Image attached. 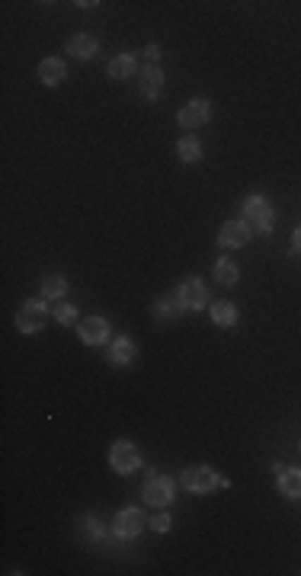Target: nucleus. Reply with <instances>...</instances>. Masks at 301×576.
<instances>
[{
  "label": "nucleus",
  "instance_id": "obj_1",
  "mask_svg": "<svg viewBox=\"0 0 301 576\" xmlns=\"http://www.w3.org/2000/svg\"><path fill=\"white\" fill-rule=\"evenodd\" d=\"M244 215H247V221H250V231H259V234L273 231V224H276V212L263 195H250V199H244Z\"/></svg>",
  "mask_w": 301,
  "mask_h": 576
},
{
  "label": "nucleus",
  "instance_id": "obj_2",
  "mask_svg": "<svg viewBox=\"0 0 301 576\" xmlns=\"http://www.w3.org/2000/svg\"><path fill=\"white\" fill-rule=\"evenodd\" d=\"M183 486L192 493H211L215 486H228V480L218 477L211 467L199 465V467H186V471H183Z\"/></svg>",
  "mask_w": 301,
  "mask_h": 576
},
{
  "label": "nucleus",
  "instance_id": "obj_3",
  "mask_svg": "<svg viewBox=\"0 0 301 576\" xmlns=\"http://www.w3.org/2000/svg\"><path fill=\"white\" fill-rule=\"evenodd\" d=\"M45 320H49V307L42 301H26L23 311L16 314V326H20L23 333H39L45 326Z\"/></svg>",
  "mask_w": 301,
  "mask_h": 576
},
{
  "label": "nucleus",
  "instance_id": "obj_4",
  "mask_svg": "<svg viewBox=\"0 0 301 576\" xmlns=\"http://www.w3.org/2000/svg\"><path fill=\"white\" fill-rule=\"evenodd\" d=\"M145 500L151 503V506H167V503L173 500V480L164 477V474H147Z\"/></svg>",
  "mask_w": 301,
  "mask_h": 576
},
{
  "label": "nucleus",
  "instance_id": "obj_5",
  "mask_svg": "<svg viewBox=\"0 0 301 576\" xmlns=\"http://www.w3.org/2000/svg\"><path fill=\"white\" fill-rule=\"evenodd\" d=\"M109 461L119 474H132L135 467L141 465V455H138V448H135L132 442H116L112 445V451H109Z\"/></svg>",
  "mask_w": 301,
  "mask_h": 576
},
{
  "label": "nucleus",
  "instance_id": "obj_6",
  "mask_svg": "<svg viewBox=\"0 0 301 576\" xmlns=\"http://www.w3.org/2000/svg\"><path fill=\"white\" fill-rule=\"evenodd\" d=\"M176 301H180L183 307H190V311H199V307H205V301H209V292H205V285L199 282V278H186V282L180 285V292H176Z\"/></svg>",
  "mask_w": 301,
  "mask_h": 576
},
{
  "label": "nucleus",
  "instance_id": "obj_7",
  "mask_svg": "<svg viewBox=\"0 0 301 576\" xmlns=\"http://www.w3.org/2000/svg\"><path fill=\"white\" fill-rule=\"evenodd\" d=\"M112 528H116V534L119 538H135V534L145 528V515H141V509H122L119 515H116V522H112Z\"/></svg>",
  "mask_w": 301,
  "mask_h": 576
},
{
  "label": "nucleus",
  "instance_id": "obj_8",
  "mask_svg": "<svg viewBox=\"0 0 301 576\" xmlns=\"http://www.w3.org/2000/svg\"><path fill=\"white\" fill-rule=\"evenodd\" d=\"M209 112H211L209 99H192V103H186L180 109V125L183 128H199L202 122H209Z\"/></svg>",
  "mask_w": 301,
  "mask_h": 576
},
{
  "label": "nucleus",
  "instance_id": "obj_9",
  "mask_svg": "<svg viewBox=\"0 0 301 576\" xmlns=\"http://www.w3.org/2000/svg\"><path fill=\"white\" fill-rule=\"evenodd\" d=\"M247 240H250V228H247L244 221H228L221 231H218V243H221V247H234V250H238V247H244Z\"/></svg>",
  "mask_w": 301,
  "mask_h": 576
},
{
  "label": "nucleus",
  "instance_id": "obj_10",
  "mask_svg": "<svg viewBox=\"0 0 301 576\" xmlns=\"http://www.w3.org/2000/svg\"><path fill=\"white\" fill-rule=\"evenodd\" d=\"M106 336H109V324L99 317H90L80 324V340L87 343V346H99V343H106Z\"/></svg>",
  "mask_w": 301,
  "mask_h": 576
},
{
  "label": "nucleus",
  "instance_id": "obj_11",
  "mask_svg": "<svg viewBox=\"0 0 301 576\" xmlns=\"http://www.w3.org/2000/svg\"><path fill=\"white\" fill-rule=\"evenodd\" d=\"M99 49V42L93 39V35H74V39H68V55L70 58H80V61H87V58H93Z\"/></svg>",
  "mask_w": 301,
  "mask_h": 576
},
{
  "label": "nucleus",
  "instance_id": "obj_12",
  "mask_svg": "<svg viewBox=\"0 0 301 576\" xmlns=\"http://www.w3.org/2000/svg\"><path fill=\"white\" fill-rule=\"evenodd\" d=\"M164 90V71L161 68H145V74H141V93H145L147 99H157Z\"/></svg>",
  "mask_w": 301,
  "mask_h": 576
},
{
  "label": "nucleus",
  "instance_id": "obj_13",
  "mask_svg": "<svg viewBox=\"0 0 301 576\" xmlns=\"http://www.w3.org/2000/svg\"><path fill=\"white\" fill-rule=\"evenodd\" d=\"M64 61L61 58H45L42 64H39V77H42V84L45 87H58L64 80Z\"/></svg>",
  "mask_w": 301,
  "mask_h": 576
},
{
  "label": "nucleus",
  "instance_id": "obj_14",
  "mask_svg": "<svg viewBox=\"0 0 301 576\" xmlns=\"http://www.w3.org/2000/svg\"><path fill=\"white\" fill-rule=\"evenodd\" d=\"M276 467H279V490L285 496H301V471H285L282 465Z\"/></svg>",
  "mask_w": 301,
  "mask_h": 576
},
{
  "label": "nucleus",
  "instance_id": "obj_15",
  "mask_svg": "<svg viewBox=\"0 0 301 576\" xmlns=\"http://www.w3.org/2000/svg\"><path fill=\"white\" fill-rule=\"evenodd\" d=\"M132 71H135V55H128V51H122V55H116L109 61V77H116V80H125Z\"/></svg>",
  "mask_w": 301,
  "mask_h": 576
},
{
  "label": "nucleus",
  "instance_id": "obj_16",
  "mask_svg": "<svg viewBox=\"0 0 301 576\" xmlns=\"http://www.w3.org/2000/svg\"><path fill=\"white\" fill-rule=\"evenodd\" d=\"M109 359L116 362V365H128V362L135 359V343L125 340V336H122V340H116V343H112V349H109Z\"/></svg>",
  "mask_w": 301,
  "mask_h": 576
},
{
  "label": "nucleus",
  "instance_id": "obj_17",
  "mask_svg": "<svg viewBox=\"0 0 301 576\" xmlns=\"http://www.w3.org/2000/svg\"><path fill=\"white\" fill-rule=\"evenodd\" d=\"M211 320L218 326H231L238 320V307L228 305V301H218V305H211Z\"/></svg>",
  "mask_w": 301,
  "mask_h": 576
},
{
  "label": "nucleus",
  "instance_id": "obj_18",
  "mask_svg": "<svg viewBox=\"0 0 301 576\" xmlns=\"http://www.w3.org/2000/svg\"><path fill=\"white\" fill-rule=\"evenodd\" d=\"M64 288H68V278H64V276H58V272H51V276H45V282H42V292H45V298H61V295H64Z\"/></svg>",
  "mask_w": 301,
  "mask_h": 576
},
{
  "label": "nucleus",
  "instance_id": "obj_19",
  "mask_svg": "<svg viewBox=\"0 0 301 576\" xmlns=\"http://www.w3.org/2000/svg\"><path fill=\"white\" fill-rule=\"evenodd\" d=\"M215 278L221 285H234V282H238V266H234V259H218V263H215Z\"/></svg>",
  "mask_w": 301,
  "mask_h": 576
},
{
  "label": "nucleus",
  "instance_id": "obj_20",
  "mask_svg": "<svg viewBox=\"0 0 301 576\" xmlns=\"http://www.w3.org/2000/svg\"><path fill=\"white\" fill-rule=\"evenodd\" d=\"M176 151H180V160H186V164H196V160L202 157V147H199L196 138H183Z\"/></svg>",
  "mask_w": 301,
  "mask_h": 576
},
{
  "label": "nucleus",
  "instance_id": "obj_21",
  "mask_svg": "<svg viewBox=\"0 0 301 576\" xmlns=\"http://www.w3.org/2000/svg\"><path fill=\"white\" fill-rule=\"evenodd\" d=\"M180 301H170V298H164V301H157V305H154V314H157V317H161V320H170V317H176V311H180Z\"/></svg>",
  "mask_w": 301,
  "mask_h": 576
},
{
  "label": "nucleus",
  "instance_id": "obj_22",
  "mask_svg": "<svg viewBox=\"0 0 301 576\" xmlns=\"http://www.w3.org/2000/svg\"><path fill=\"white\" fill-rule=\"evenodd\" d=\"M55 317H58V324L68 326V324H74V320H78V307H74V305H58L55 307Z\"/></svg>",
  "mask_w": 301,
  "mask_h": 576
},
{
  "label": "nucleus",
  "instance_id": "obj_23",
  "mask_svg": "<svg viewBox=\"0 0 301 576\" xmlns=\"http://www.w3.org/2000/svg\"><path fill=\"white\" fill-rule=\"evenodd\" d=\"M151 528H154V532H167V528H170V515H154V519H151Z\"/></svg>",
  "mask_w": 301,
  "mask_h": 576
},
{
  "label": "nucleus",
  "instance_id": "obj_24",
  "mask_svg": "<svg viewBox=\"0 0 301 576\" xmlns=\"http://www.w3.org/2000/svg\"><path fill=\"white\" fill-rule=\"evenodd\" d=\"M292 247H295V250H301V224L295 228V234H292Z\"/></svg>",
  "mask_w": 301,
  "mask_h": 576
},
{
  "label": "nucleus",
  "instance_id": "obj_25",
  "mask_svg": "<svg viewBox=\"0 0 301 576\" xmlns=\"http://www.w3.org/2000/svg\"><path fill=\"white\" fill-rule=\"evenodd\" d=\"M145 55H147V58H151V61H154V58H157V55H161V49H157V45H147V49H145Z\"/></svg>",
  "mask_w": 301,
  "mask_h": 576
}]
</instances>
